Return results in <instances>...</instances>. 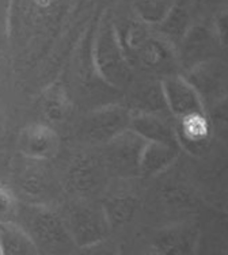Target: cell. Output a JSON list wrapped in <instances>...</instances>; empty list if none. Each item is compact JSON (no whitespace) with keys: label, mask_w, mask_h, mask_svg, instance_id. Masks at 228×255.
I'll return each instance as SVG.
<instances>
[{"label":"cell","mask_w":228,"mask_h":255,"mask_svg":"<svg viewBox=\"0 0 228 255\" xmlns=\"http://www.w3.org/2000/svg\"><path fill=\"white\" fill-rule=\"evenodd\" d=\"M75 5L76 0H10L7 54L22 95H37L61 74L60 42Z\"/></svg>","instance_id":"obj_1"},{"label":"cell","mask_w":228,"mask_h":255,"mask_svg":"<svg viewBox=\"0 0 228 255\" xmlns=\"http://www.w3.org/2000/svg\"><path fill=\"white\" fill-rule=\"evenodd\" d=\"M53 163L65 197L98 200L110 181L101 147L70 141Z\"/></svg>","instance_id":"obj_2"},{"label":"cell","mask_w":228,"mask_h":255,"mask_svg":"<svg viewBox=\"0 0 228 255\" xmlns=\"http://www.w3.org/2000/svg\"><path fill=\"white\" fill-rule=\"evenodd\" d=\"M23 204L57 208L65 198L53 162L35 160L12 153L5 177Z\"/></svg>","instance_id":"obj_3"},{"label":"cell","mask_w":228,"mask_h":255,"mask_svg":"<svg viewBox=\"0 0 228 255\" xmlns=\"http://www.w3.org/2000/svg\"><path fill=\"white\" fill-rule=\"evenodd\" d=\"M16 224L34 243L40 255H75L78 251L56 208L20 202Z\"/></svg>","instance_id":"obj_4"},{"label":"cell","mask_w":228,"mask_h":255,"mask_svg":"<svg viewBox=\"0 0 228 255\" xmlns=\"http://www.w3.org/2000/svg\"><path fill=\"white\" fill-rule=\"evenodd\" d=\"M91 49L95 68L102 80L124 95L136 74L119 45L112 19V10L109 8L102 11L97 18Z\"/></svg>","instance_id":"obj_5"},{"label":"cell","mask_w":228,"mask_h":255,"mask_svg":"<svg viewBox=\"0 0 228 255\" xmlns=\"http://www.w3.org/2000/svg\"><path fill=\"white\" fill-rule=\"evenodd\" d=\"M78 249L113 236L109 221L98 200L65 197L57 208Z\"/></svg>","instance_id":"obj_6"},{"label":"cell","mask_w":228,"mask_h":255,"mask_svg":"<svg viewBox=\"0 0 228 255\" xmlns=\"http://www.w3.org/2000/svg\"><path fill=\"white\" fill-rule=\"evenodd\" d=\"M130 117V110L122 102L87 110L78 118L71 133V141L90 147H102L119 133L129 129Z\"/></svg>","instance_id":"obj_7"},{"label":"cell","mask_w":228,"mask_h":255,"mask_svg":"<svg viewBox=\"0 0 228 255\" xmlns=\"http://www.w3.org/2000/svg\"><path fill=\"white\" fill-rule=\"evenodd\" d=\"M139 181L140 178H113L98 198L113 234L130 226L134 217L139 215L143 205Z\"/></svg>","instance_id":"obj_8"},{"label":"cell","mask_w":228,"mask_h":255,"mask_svg":"<svg viewBox=\"0 0 228 255\" xmlns=\"http://www.w3.org/2000/svg\"><path fill=\"white\" fill-rule=\"evenodd\" d=\"M38 121L53 127L57 132L71 134L80 117L79 106L76 105L61 78H56L35 95Z\"/></svg>","instance_id":"obj_9"},{"label":"cell","mask_w":228,"mask_h":255,"mask_svg":"<svg viewBox=\"0 0 228 255\" xmlns=\"http://www.w3.org/2000/svg\"><path fill=\"white\" fill-rule=\"evenodd\" d=\"M145 140L133 130L126 129L118 136L101 147L105 166L109 172L110 179H133L140 178V157L143 152Z\"/></svg>","instance_id":"obj_10"},{"label":"cell","mask_w":228,"mask_h":255,"mask_svg":"<svg viewBox=\"0 0 228 255\" xmlns=\"http://www.w3.org/2000/svg\"><path fill=\"white\" fill-rule=\"evenodd\" d=\"M63 149V136L42 121H29L16 130L15 152L22 156L55 162Z\"/></svg>","instance_id":"obj_11"},{"label":"cell","mask_w":228,"mask_h":255,"mask_svg":"<svg viewBox=\"0 0 228 255\" xmlns=\"http://www.w3.org/2000/svg\"><path fill=\"white\" fill-rule=\"evenodd\" d=\"M199 236L192 223H173L151 231L148 246L156 255H197Z\"/></svg>","instance_id":"obj_12"},{"label":"cell","mask_w":228,"mask_h":255,"mask_svg":"<svg viewBox=\"0 0 228 255\" xmlns=\"http://www.w3.org/2000/svg\"><path fill=\"white\" fill-rule=\"evenodd\" d=\"M166 108L175 120L188 114L207 113L203 99L184 75H169L160 80Z\"/></svg>","instance_id":"obj_13"},{"label":"cell","mask_w":228,"mask_h":255,"mask_svg":"<svg viewBox=\"0 0 228 255\" xmlns=\"http://www.w3.org/2000/svg\"><path fill=\"white\" fill-rule=\"evenodd\" d=\"M178 61L177 50L173 45H170L166 39L160 35L152 33L143 48L136 54L132 68L136 72H145V74H164L167 76L174 65Z\"/></svg>","instance_id":"obj_14"},{"label":"cell","mask_w":228,"mask_h":255,"mask_svg":"<svg viewBox=\"0 0 228 255\" xmlns=\"http://www.w3.org/2000/svg\"><path fill=\"white\" fill-rule=\"evenodd\" d=\"M129 129L145 141L179 147L175 127L162 114L132 113Z\"/></svg>","instance_id":"obj_15"},{"label":"cell","mask_w":228,"mask_h":255,"mask_svg":"<svg viewBox=\"0 0 228 255\" xmlns=\"http://www.w3.org/2000/svg\"><path fill=\"white\" fill-rule=\"evenodd\" d=\"M181 148L160 144V142H145L141 157H140L139 175L143 181H152L170 170L178 160Z\"/></svg>","instance_id":"obj_16"},{"label":"cell","mask_w":228,"mask_h":255,"mask_svg":"<svg viewBox=\"0 0 228 255\" xmlns=\"http://www.w3.org/2000/svg\"><path fill=\"white\" fill-rule=\"evenodd\" d=\"M174 127L181 149H186L190 153H197L208 144L211 137L208 113L188 114L175 120Z\"/></svg>","instance_id":"obj_17"},{"label":"cell","mask_w":228,"mask_h":255,"mask_svg":"<svg viewBox=\"0 0 228 255\" xmlns=\"http://www.w3.org/2000/svg\"><path fill=\"white\" fill-rule=\"evenodd\" d=\"M192 27H193V20L190 11L185 7V4L177 0V3L170 10L167 16L156 26V34L166 39L177 49Z\"/></svg>","instance_id":"obj_18"},{"label":"cell","mask_w":228,"mask_h":255,"mask_svg":"<svg viewBox=\"0 0 228 255\" xmlns=\"http://www.w3.org/2000/svg\"><path fill=\"white\" fill-rule=\"evenodd\" d=\"M132 16L148 27H156L167 16L177 0H125Z\"/></svg>","instance_id":"obj_19"},{"label":"cell","mask_w":228,"mask_h":255,"mask_svg":"<svg viewBox=\"0 0 228 255\" xmlns=\"http://www.w3.org/2000/svg\"><path fill=\"white\" fill-rule=\"evenodd\" d=\"M0 246L3 255H40L34 243L18 224L0 226Z\"/></svg>","instance_id":"obj_20"},{"label":"cell","mask_w":228,"mask_h":255,"mask_svg":"<svg viewBox=\"0 0 228 255\" xmlns=\"http://www.w3.org/2000/svg\"><path fill=\"white\" fill-rule=\"evenodd\" d=\"M11 93L8 83L0 84V149L5 151V144L10 140L14 129L15 109L11 102Z\"/></svg>","instance_id":"obj_21"},{"label":"cell","mask_w":228,"mask_h":255,"mask_svg":"<svg viewBox=\"0 0 228 255\" xmlns=\"http://www.w3.org/2000/svg\"><path fill=\"white\" fill-rule=\"evenodd\" d=\"M20 201L12 187L4 179H0V226L16 224Z\"/></svg>","instance_id":"obj_22"},{"label":"cell","mask_w":228,"mask_h":255,"mask_svg":"<svg viewBox=\"0 0 228 255\" xmlns=\"http://www.w3.org/2000/svg\"><path fill=\"white\" fill-rule=\"evenodd\" d=\"M75 255H121V247L118 242L112 236L109 239L98 242L95 245L78 249Z\"/></svg>","instance_id":"obj_23"},{"label":"cell","mask_w":228,"mask_h":255,"mask_svg":"<svg viewBox=\"0 0 228 255\" xmlns=\"http://www.w3.org/2000/svg\"><path fill=\"white\" fill-rule=\"evenodd\" d=\"M215 33L219 44L228 46V7L219 11L214 20Z\"/></svg>","instance_id":"obj_24"},{"label":"cell","mask_w":228,"mask_h":255,"mask_svg":"<svg viewBox=\"0 0 228 255\" xmlns=\"http://www.w3.org/2000/svg\"><path fill=\"white\" fill-rule=\"evenodd\" d=\"M211 117L219 124L228 127V93L215 99L211 108Z\"/></svg>","instance_id":"obj_25"},{"label":"cell","mask_w":228,"mask_h":255,"mask_svg":"<svg viewBox=\"0 0 228 255\" xmlns=\"http://www.w3.org/2000/svg\"><path fill=\"white\" fill-rule=\"evenodd\" d=\"M8 7L10 0H0V50L4 52L8 39Z\"/></svg>","instance_id":"obj_26"},{"label":"cell","mask_w":228,"mask_h":255,"mask_svg":"<svg viewBox=\"0 0 228 255\" xmlns=\"http://www.w3.org/2000/svg\"><path fill=\"white\" fill-rule=\"evenodd\" d=\"M12 80V68L8 54L0 50V84L8 83Z\"/></svg>","instance_id":"obj_27"},{"label":"cell","mask_w":228,"mask_h":255,"mask_svg":"<svg viewBox=\"0 0 228 255\" xmlns=\"http://www.w3.org/2000/svg\"><path fill=\"white\" fill-rule=\"evenodd\" d=\"M119 247H121V255H156L149 246L143 247V249H132V250H129L128 247H125L124 245L119 243Z\"/></svg>","instance_id":"obj_28"},{"label":"cell","mask_w":228,"mask_h":255,"mask_svg":"<svg viewBox=\"0 0 228 255\" xmlns=\"http://www.w3.org/2000/svg\"><path fill=\"white\" fill-rule=\"evenodd\" d=\"M11 155L7 153V151L0 149V179H4L7 177V171H8V163H10Z\"/></svg>","instance_id":"obj_29"},{"label":"cell","mask_w":228,"mask_h":255,"mask_svg":"<svg viewBox=\"0 0 228 255\" xmlns=\"http://www.w3.org/2000/svg\"><path fill=\"white\" fill-rule=\"evenodd\" d=\"M0 255H3V253H1V246H0Z\"/></svg>","instance_id":"obj_30"}]
</instances>
